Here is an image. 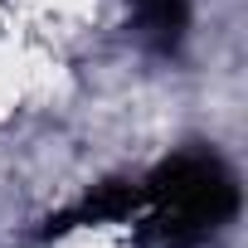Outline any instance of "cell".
I'll use <instances>...</instances> for the list:
<instances>
[{"label":"cell","mask_w":248,"mask_h":248,"mask_svg":"<svg viewBox=\"0 0 248 248\" xmlns=\"http://www.w3.org/2000/svg\"><path fill=\"white\" fill-rule=\"evenodd\" d=\"M137 10V30L156 54H175L190 25V0H132Z\"/></svg>","instance_id":"obj_2"},{"label":"cell","mask_w":248,"mask_h":248,"mask_svg":"<svg viewBox=\"0 0 248 248\" xmlns=\"http://www.w3.org/2000/svg\"><path fill=\"white\" fill-rule=\"evenodd\" d=\"M137 204H141V190H132V185H102L97 195H88L83 204H73L68 214H59L54 233L78 229V224H102V219H127Z\"/></svg>","instance_id":"obj_3"},{"label":"cell","mask_w":248,"mask_h":248,"mask_svg":"<svg viewBox=\"0 0 248 248\" xmlns=\"http://www.w3.org/2000/svg\"><path fill=\"white\" fill-rule=\"evenodd\" d=\"M141 204H151L161 233L175 248H185V243H200L233 219L238 190H233V175L224 170L219 156L180 151L141 185Z\"/></svg>","instance_id":"obj_1"}]
</instances>
